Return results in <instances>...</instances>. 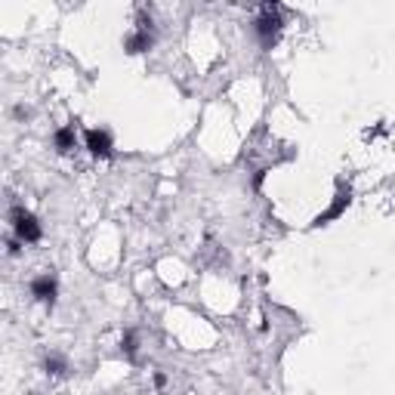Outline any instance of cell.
<instances>
[{"instance_id":"3957f363","label":"cell","mask_w":395,"mask_h":395,"mask_svg":"<svg viewBox=\"0 0 395 395\" xmlns=\"http://www.w3.org/2000/svg\"><path fill=\"white\" fill-rule=\"evenodd\" d=\"M56 278L53 275H37L34 281H31V296H34L37 302H47V306H53L56 302Z\"/></svg>"},{"instance_id":"277c9868","label":"cell","mask_w":395,"mask_h":395,"mask_svg":"<svg viewBox=\"0 0 395 395\" xmlns=\"http://www.w3.org/2000/svg\"><path fill=\"white\" fill-rule=\"evenodd\" d=\"M86 148H90V154H96V158H108L111 148H115L111 133L108 130H86Z\"/></svg>"},{"instance_id":"ba28073f","label":"cell","mask_w":395,"mask_h":395,"mask_svg":"<svg viewBox=\"0 0 395 395\" xmlns=\"http://www.w3.org/2000/svg\"><path fill=\"white\" fill-rule=\"evenodd\" d=\"M121 349L127 352V355H133V352H136V333H133V331H127V333H123V339H121Z\"/></svg>"},{"instance_id":"8992f818","label":"cell","mask_w":395,"mask_h":395,"mask_svg":"<svg viewBox=\"0 0 395 395\" xmlns=\"http://www.w3.org/2000/svg\"><path fill=\"white\" fill-rule=\"evenodd\" d=\"M56 148H59V152H68V148H74V127L56 130Z\"/></svg>"},{"instance_id":"7a4b0ae2","label":"cell","mask_w":395,"mask_h":395,"mask_svg":"<svg viewBox=\"0 0 395 395\" xmlns=\"http://www.w3.org/2000/svg\"><path fill=\"white\" fill-rule=\"evenodd\" d=\"M256 34L265 47L275 43V37L281 34V16H278V6H263V16L256 19Z\"/></svg>"},{"instance_id":"52a82bcc","label":"cell","mask_w":395,"mask_h":395,"mask_svg":"<svg viewBox=\"0 0 395 395\" xmlns=\"http://www.w3.org/2000/svg\"><path fill=\"white\" fill-rule=\"evenodd\" d=\"M43 368H47V374L59 376V374H65V370H68V364H65V361H62V358H59V355H49V358H47V361H43Z\"/></svg>"},{"instance_id":"5b68a950","label":"cell","mask_w":395,"mask_h":395,"mask_svg":"<svg viewBox=\"0 0 395 395\" xmlns=\"http://www.w3.org/2000/svg\"><path fill=\"white\" fill-rule=\"evenodd\" d=\"M148 47H152V19H148V22H139L136 34L127 37V49H130V53H145Z\"/></svg>"},{"instance_id":"6da1fadb","label":"cell","mask_w":395,"mask_h":395,"mask_svg":"<svg viewBox=\"0 0 395 395\" xmlns=\"http://www.w3.org/2000/svg\"><path fill=\"white\" fill-rule=\"evenodd\" d=\"M12 232H16L19 241H25V244H34V241H40V222L34 219V213L25 207H12Z\"/></svg>"},{"instance_id":"9c48e42d","label":"cell","mask_w":395,"mask_h":395,"mask_svg":"<svg viewBox=\"0 0 395 395\" xmlns=\"http://www.w3.org/2000/svg\"><path fill=\"white\" fill-rule=\"evenodd\" d=\"M154 386H158V389H164V386H167V376L160 374V370H158V374H154Z\"/></svg>"}]
</instances>
